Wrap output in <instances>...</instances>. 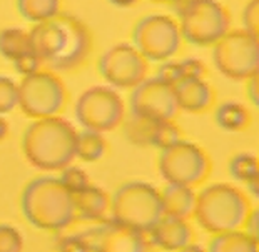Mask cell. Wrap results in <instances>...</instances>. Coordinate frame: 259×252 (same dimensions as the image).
Masks as SVG:
<instances>
[{"label":"cell","mask_w":259,"mask_h":252,"mask_svg":"<svg viewBox=\"0 0 259 252\" xmlns=\"http://www.w3.org/2000/svg\"><path fill=\"white\" fill-rule=\"evenodd\" d=\"M174 94L179 111L191 114L206 112L216 100L214 89L204 77H187L179 80L174 85Z\"/></svg>","instance_id":"obj_16"},{"label":"cell","mask_w":259,"mask_h":252,"mask_svg":"<svg viewBox=\"0 0 259 252\" xmlns=\"http://www.w3.org/2000/svg\"><path fill=\"white\" fill-rule=\"evenodd\" d=\"M99 74L114 89L131 90L149 75V62L132 43H115L99 57Z\"/></svg>","instance_id":"obj_12"},{"label":"cell","mask_w":259,"mask_h":252,"mask_svg":"<svg viewBox=\"0 0 259 252\" xmlns=\"http://www.w3.org/2000/svg\"><path fill=\"white\" fill-rule=\"evenodd\" d=\"M183 40L196 47L214 45L231 30V14L219 0H174Z\"/></svg>","instance_id":"obj_5"},{"label":"cell","mask_w":259,"mask_h":252,"mask_svg":"<svg viewBox=\"0 0 259 252\" xmlns=\"http://www.w3.org/2000/svg\"><path fill=\"white\" fill-rule=\"evenodd\" d=\"M247 97L252 106L259 107V72L247 79Z\"/></svg>","instance_id":"obj_36"},{"label":"cell","mask_w":259,"mask_h":252,"mask_svg":"<svg viewBox=\"0 0 259 252\" xmlns=\"http://www.w3.org/2000/svg\"><path fill=\"white\" fill-rule=\"evenodd\" d=\"M242 29L252 35L259 32V0H249L242 10Z\"/></svg>","instance_id":"obj_32"},{"label":"cell","mask_w":259,"mask_h":252,"mask_svg":"<svg viewBox=\"0 0 259 252\" xmlns=\"http://www.w3.org/2000/svg\"><path fill=\"white\" fill-rule=\"evenodd\" d=\"M67 104V89L52 70H37L19 84V107L27 117L57 116Z\"/></svg>","instance_id":"obj_11"},{"label":"cell","mask_w":259,"mask_h":252,"mask_svg":"<svg viewBox=\"0 0 259 252\" xmlns=\"http://www.w3.org/2000/svg\"><path fill=\"white\" fill-rule=\"evenodd\" d=\"M91 250L99 252H144L152 247L147 232L136 231L115 222L114 219H104L97 227L82 232Z\"/></svg>","instance_id":"obj_14"},{"label":"cell","mask_w":259,"mask_h":252,"mask_svg":"<svg viewBox=\"0 0 259 252\" xmlns=\"http://www.w3.org/2000/svg\"><path fill=\"white\" fill-rule=\"evenodd\" d=\"M20 207L25 221L40 231L57 232L77 221L74 194L52 175L32 179L22 192Z\"/></svg>","instance_id":"obj_3"},{"label":"cell","mask_w":259,"mask_h":252,"mask_svg":"<svg viewBox=\"0 0 259 252\" xmlns=\"http://www.w3.org/2000/svg\"><path fill=\"white\" fill-rule=\"evenodd\" d=\"M109 4H112L114 7H119V9H127L131 5L137 4L139 0H107Z\"/></svg>","instance_id":"obj_37"},{"label":"cell","mask_w":259,"mask_h":252,"mask_svg":"<svg viewBox=\"0 0 259 252\" xmlns=\"http://www.w3.org/2000/svg\"><path fill=\"white\" fill-rule=\"evenodd\" d=\"M57 249L62 252H89V244H87L85 237L82 234H72V235H65L57 242Z\"/></svg>","instance_id":"obj_33"},{"label":"cell","mask_w":259,"mask_h":252,"mask_svg":"<svg viewBox=\"0 0 259 252\" xmlns=\"http://www.w3.org/2000/svg\"><path fill=\"white\" fill-rule=\"evenodd\" d=\"M129 111L131 114L152 120H174L179 114L174 87L166 84L157 75H147L134 89H131Z\"/></svg>","instance_id":"obj_13"},{"label":"cell","mask_w":259,"mask_h":252,"mask_svg":"<svg viewBox=\"0 0 259 252\" xmlns=\"http://www.w3.org/2000/svg\"><path fill=\"white\" fill-rule=\"evenodd\" d=\"M59 179L72 194L80 192L82 189H85L87 185L91 184L89 175H87V172L84 171V169L72 166V164H69V166H65L64 169H60Z\"/></svg>","instance_id":"obj_28"},{"label":"cell","mask_w":259,"mask_h":252,"mask_svg":"<svg viewBox=\"0 0 259 252\" xmlns=\"http://www.w3.org/2000/svg\"><path fill=\"white\" fill-rule=\"evenodd\" d=\"M242 227H244V231L247 234L259 240V211L252 209L249 212V216H247L244 226H242Z\"/></svg>","instance_id":"obj_35"},{"label":"cell","mask_w":259,"mask_h":252,"mask_svg":"<svg viewBox=\"0 0 259 252\" xmlns=\"http://www.w3.org/2000/svg\"><path fill=\"white\" fill-rule=\"evenodd\" d=\"M109 214L122 226L149 232L164 216L161 192L144 180H131L112 194Z\"/></svg>","instance_id":"obj_6"},{"label":"cell","mask_w":259,"mask_h":252,"mask_svg":"<svg viewBox=\"0 0 259 252\" xmlns=\"http://www.w3.org/2000/svg\"><path fill=\"white\" fill-rule=\"evenodd\" d=\"M151 2H157V4H172L174 0H151Z\"/></svg>","instance_id":"obj_40"},{"label":"cell","mask_w":259,"mask_h":252,"mask_svg":"<svg viewBox=\"0 0 259 252\" xmlns=\"http://www.w3.org/2000/svg\"><path fill=\"white\" fill-rule=\"evenodd\" d=\"M27 51H30L29 32L20 27H9L0 30V56L4 59L14 60Z\"/></svg>","instance_id":"obj_23"},{"label":"cell","mask_w":259,"mask_h":252,"mask_svg":"<svg viewBox=\"0 0 259 252\" xmlns=\"http://www.w3.org/2000/svg\"><path fill=\"white\" fill-rule=\"evenodd\" d=\"M156 75L161 80L166 82V84L174 87L179 80L184 79L183 64H181V60H174V59L164 60V62H161V65H159Z\"/></svg>","instance_id":"obj_30"},{"label":"cell","mask_w":259,"mask_h":252,"mask_svg":"<svg viewBox=\"0 0 259 252\" xmlns=\"http://www.w3.org/2000/svg\"><path fill=\"white\" fill-rule=\"evenodd\" d=\"M77 130L59 116L35 119L22 137V150L32 167L44 172L60 171L75 159Z\"/></svg>","instance_id":"obj_2"},{"label":"cell","mask_w":259,"mask_h":252,"mask_svg":"<svg viewBox=\"0 0 259 252\" xmlns=\"http://www.w3.org/2000/svg\"><path fill=\"white\" fill-rule=\"evenodd\" d=\"M183 64V72H184V79L187 77H204L206 74V65L201 59L197 57H187L181 60Z\"/></svg>","instance_id":"obj_34"},{"label":"cell","mask_w":259,"mask_h":252,"mask_svg":"<svg viewBox=\"0 0 259 252\" xmlns=\"http://www.w3.org/2000/svg\"><path fill=\"white\" fill-rule=\"evenodd\" d=\"M24 247V239L15 227L9 224H0V252H20Z\"/></svg>","instance_id":"obj_29"},{"label":"cell","mask_w":259,"mask_h":252,"mask_svg":"<svg viewBox=\"0 0 259 252\" xmlns=\"http://www.w3.org/2000/svg\"><path fill=\"white\" fill-rule=\"evenodd\" d=\"M74 114L82 129L104 134L122 125L125 104L114 87L94 85L77 98Z\"/></svg>","instance_id":"obj_10"},{"label":"cell","mask_w":259,"mask_h":252,"mask_svg":"<svg viewBox=\"0 0 259 252\" xmlns=\"http://www.w3.org/2000/svg\"><path fill=\"white\" fill-rule=\"evenodd\" d=\"M107 142L101 132L84 129L77 132L75 142V159H80L84 162H97L106 156Z\"/></svg>","instance_id":"obj_21"},{"label":"cell","mask_w":259,"mask_h":252,"mask_svg":"<svg viewBox=\"0 0 259 252\" xmlns=\"http://www.w3.org/2000/svg\"><path fill=\"white\" fill-rule=\"evenodd\" d=\"M147 234L152 247H161L164 250H183L194 239V231L186 219L169 216H162Z\"/></svg>","instance_id":"obj_15"},{"label":"cell","mask_w":259,"mask_h":252,"mask_svg":"<svg viewBox=\"0 0 259 252\" xmlns=\"http://www.w3.org/2000/svg\"><path fill=\"white\" fill-rule=\"evenodd\" d=\"M29 43L30 51L54 72L79 69L92 52V35L87 25L65 12L32 27Z\"/></svg>","instance_id":"obj_1"},{"label":"cell","mask_w":259,"mask_h":252,"mask_svg":"<svg viewBox=\"0 0 259 252\" xmlns=\"http://www.w3.org/2000/svg\"><path fill=\"white\" fill-rule=\"evenodd\" d=\"M252 211L251 200L241 189L218 182L196 192V207L192 217L197 226L209 234H221L242 229Z\"/></svg>","instance_id":"obj_4"},{"label":"cell","mask_w":259,"mask_h":252,"mask_svg":"<svg viewBox=\"0 0 259 252\" xmlns=\"http://www.w3.org/2000/svg\"><path fill=\"white\" fill-rule=\"evenodd\" d=\"M9 135V122L4 119V116H0V142Z\"/></svg>","instance_id":"obj_39"},{"label":"cell","mask_w":259,"mask_h":252,"mask_svg":"<svg viewBox=\"0 0 259 252\" xmlns=\"http://www.w3.org/2000/svg\"><path fill=\"white\" fill-rule=\"evenodd\" d=\"M164 216L189 221L196 207V190L189 185L167 184L161 192Z\"/></svg>","instance_id":"obj_18"},{"label":"cell","mask_w":259,"mask_h":252,"mask_svg":"<svg viewBox=\"0 0 259 252\" xmlns=\"http://www.w3.org/2000/svg\"><path fill=\"white\" fill-rule=\"evenodd\" d=\"M132 45L147 62H164L174 59L183 47L178 20L166 14H149L132 30Z\"/></svg>","instance_id":"obj_9"},{"label":"cell","mask_w":259,"mask_h":252,"mask_svg":"<svg viewBox=\"0 0 259 252\" xmlns=\"http://www.w3.org/2000/svg\"><path fill=\"white\" fill-rule=\"evenodd\" d=\"M228 171L236 182L247 184V182H251L252 179L259 177V161L254 154L241 152V154H236L229 161Z\"/></svg>","instance_id":"obj_25"},{"label":"cell","mask_w":259,"mask_h":252,"mask_svg":"<svg viewBox=\"0 0 259 252\" xmlns=\"http://www.w3.org/2000/svg\"><path fill=\"white\" fill-rule=\"evenodd\" d=\"M77 219L89 222H102L107 219L111 209V197L104 189L97 185H87L80 192L74 194Z\"/></svg>","instance_id":"obj_17"},{"label":"cell","mask_w":259,"mask_h":252,"mask_svg":"<svg viewBox=\"0 0 259 252\" xmlns=\"http://www.w3.org/2000/svg\"><path fill=\"white\" fill-rule=\"evenodd\" d=\"M214 122L226 132H241L251 124V114L244 104L236 100H224L214 112Z\"/></svg>","instance_id":"obj_19"},{"label":"cell","mask_w":259,"mask_h":252,"mask_svg":"<svg viewBox=\"0 0 259 252\" xmlns=\"http://www.w3.org/2000/svg\"><path fill=\"white\" fill-rule=\"evenodd\" d=\"M17 10L25 20L38 24L56 17L60 12V0H17Z\"/></svg>","instance_id":"obj_24"},{"label":"cell","mask_w":259,"mask_h":252,"mask_svg":"<svg viewBox=\"0 0 259 252\" xmlns=\"http://www.w3.org/2000/svg\"><path fill=\"white\" fill-rule=\"evenodd\" d=\"M156 122L157 120L131 114L129 117H124V120H122L124 137L131 142L132 145L151 147V135H152V130H154Z\"/></svg>","instance_id":"obj_22"},{"label":"cell","mask_w":259,"mask_h":252,"mask_svg":"<svg viewBox=\"0 0 259 252\" xmlns=\"http://www.w3.org/2000/svg\"><path fill=\"white\" fill-rule=\"evenodd\" d=\"M157 167L167 184L196 187L211 175L212 162L202 147L191 140L179 139L176 144L161 150Z\"/></svg>","instance_id":"obj_8"},{"label":"cell","mask_w":259,"mask_h":252,"mask_svg":"<svg viewBox=\"0 0 259 252\" xmlns=\"http://www.w3.org/2000/svg\"><path fill=\"white\" fill-rule=\"evenodd\" d=\"M212 64L226 79L247 80L259 72L257 35L244 29L228 30L212 45Z\"/></svg>","instance_id":"obj_7"},{"label":"cell","mask_w":259,"mask_h":252,"mask_svg":"<svg viewBox=\"0 0 259 252\" xmlns=\"http://www.w3.org/2000/svg\"><path fill=\"white\" fill-rule=\"evenodd\" d=\"M247 189H249V194L252 197H257L259 199V177L257 179H252L251 182H247Z\"/></svg>","instance_id":"obj_38"},{"label":"cell","mask_w":259,"mask_h":252,"mask_svg":"<svg viewBox=\"0 0 259 252\" xmlns=\"http://www.w3.org/2000/svg\"><path fill=\"white\" fill-rule=\"evenodd\" d=\"M19 106V84L7 75H0V116L12 112Z\"/></svg>","instance_id":"obj_27"},{"label":"cell","mask_w":259,"mask_h":252,"mask_svg":"<svg viewBox=\"0 0 259 252\" xmlns=\"http://www.w3.org/2000/svg\"><path fill=\"white\" fill-rule=\"evenodd\" d=\"M12 62H14V69L17 70V74H20L22 77L40 70V65H42V60L38 59L32 51H27L25 54H22V56H19L17 59H14Z\"/></svg>","instance_id":"obj_31"},{"label":"cell","mask_w":259,"mask_h":252,"mask_svg":"<svg viewBox=\"0 0 259 252\" xmlns=\"http://www.w3.org/2000/svg\"><path fill=\"white\" fill-rule=\"evenodd\" d=\"M211 252H257L259 242L246 231L234 229V231L214 234L209 242Z\"/></svg>","instance_id":"obj_20"},{"label":"cell","mask_w":259,"mask_h":252,"mask_svg":"<svg viewBox=\"0 0 259 252\" xmlns=\"http://www.w3.org/2000/svg\"><path fill=\"white\" fill-rule=\"evenodd\" d=\"M179 139H183V132L174 120H157L151 135V147L162 150L176 144Z\"/></svg>","instance_id":"obj_26"}]
</instances>
